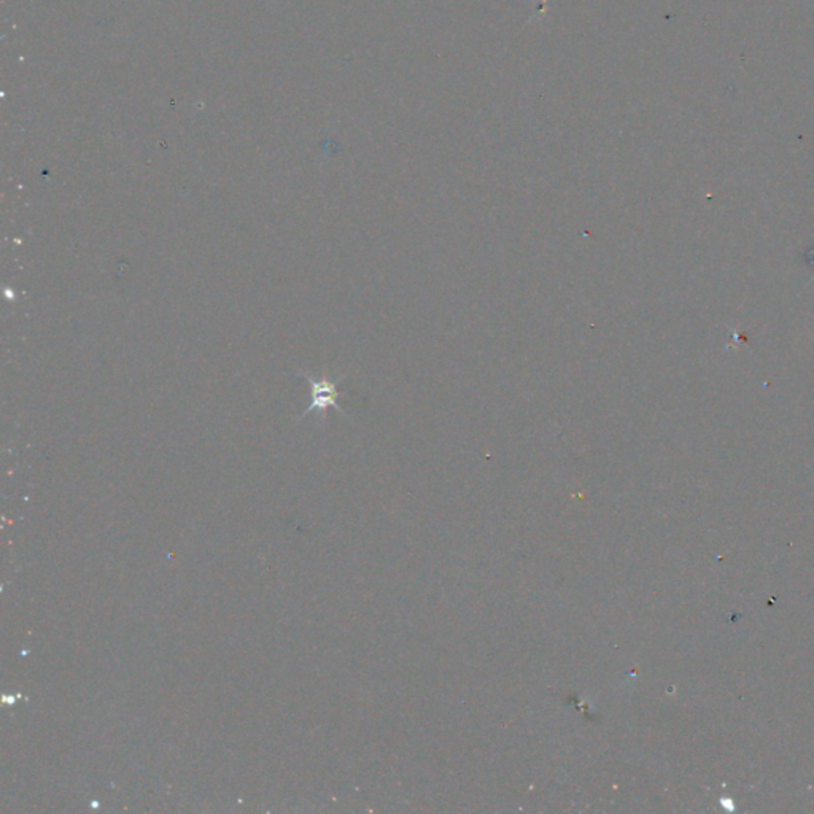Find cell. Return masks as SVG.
<instances>
[{
    "label": "cell",
    "mask_w": 814,
    "mask_h": 814,
    "mask_svg": "<svg viewBox=\"0 0 814 814\" xmlns=\"http://www.w3.org/2000/svg\"><path fill=\"white\" fill-rule=\"evenodd\" d=\"M304 379L307 382L310 384V391H312V403L310 406L307 407L304 411V413H301V418H304L305 416H309L310 412L317 411V412H325L328 407H335V409L342 413L344 417H349L347 416V412L342 409V407L339 406V390H337V385L342 382L345 379V376H340L339 379H328V377H323V379H313L310 374H303Z\"/></svg>",
    "instance_id": "1"
}]
</instances>
